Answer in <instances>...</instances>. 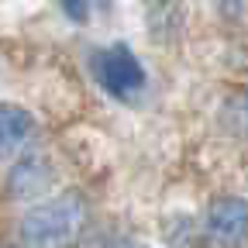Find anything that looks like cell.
Segmentation results:
<instances>
[{
	"label": "cell",
	"instance_id": "1",
	"mask_svg": "<svg viewBox=\"0 0 248 248\" xmlns=\"http://www.w3.org/2000/svg\"><path fill=\"white\" fill-rule=\"evenodd\" d=\"M86 231V197L79 190H66L52 200L28 207L17 224L21 248H76Z\"/></svg>",
	"mask_w": 248,
	"mask_h": 248
},
{
	"label": "cell",
	"instance_id": "2",
	"mask_svg": "<svg viewBox=\"0 0 248 248\" xmlns=\"http://www.w3.org/2000/svg\"><path fill=\"white\" fill-rule=\"evenodd\" d=\"M90 66H93L97 83L110 93L114 100L138 97V93L145 90V83H148L141 59L131 52V45H124V42H114L107 48H97L93 59H90Z\"/></svg>",
	"mask_w": 248,
	"mask_h": 248
},
{
	"label": "cell",
	"instance_id": "3",
	"mask_svg": "<svg viewBox=\"0 0 248 248\" xmlns=\"http://www.w3.org/2000/svg\"><path fill=\"white\" fill-rule=\"evenodd\" d=\"M207 238L221 248L248 245V200L245 197H214L207 207Z\"/></svg>",
	"mask_w": 248,
	"mask_h": 248
},
{
	"label": "cell",
	"instance_id": "4",
	"mask_svg": "<svg viewBox=\"0 0 248 248\" xmlns=\"http://www.w3.org/2000/svg\"><path fill=\"white\" fill-rule=\"evenodd\" d=\"M52 179H55V169H52V162L45 155H24L7 176V193L14 200L28 203V200H38L52 186Z\"/></svg>",
	"mask_w": 248,
	"mask_h": 248
},
{
	"label": "cell",
	"instance_id": "5",
	"mask_svg": "<svg viewBox=\"0 0 248 248\" xmlns=\"http://www.w3.org/2000/svg\"><path fill=\"white\" fill-rule=\"evenodd\" d=\"M35 131V117H31L28 107L11 104V100H0V162L17 155L24 148V141Z\"/></svg>",
	"mask_w": 248,
	"mask_h": 248
},
{
	"label": "cell",
	"instance_id": "6",
	"mask_svg": "<svg viewBox=\"0 0 248 248\" xmlns=\"http://www.w3.org/2000/svg\"><path fill=\"white\" fill-rule=\"evenodd\" d=\"M183 24H186V11L179 0H152L145 7V28L155 45H169L183 35Z\"/></svg>",
	"mask_w": 248,
	"mask_h": 248
},
{
	"label": "cell",
	"instance_id": "7",
	"mask_svg": "<svg viewBox=\"0 0 248 248\" xmlns=\"http://www.w3.org/2000/svg\"><path fill=\"white\" fill-rule=\"evenodd\" d=\"M221 124L231 135L248 138V90H238L234 97H228V104L221 110Z\"/></svg>",
	"mask_w": 248,
	"mask_h": 248
},
{
	"label": "cell",
	"instance_id": "8",
	"mask_svg": "<svg viewBox=\"0 0 248 248\" xmlns=\"http://www.w3.org/2000/svg\"><path fill=\"white\" fill-rule=\"evenodd\" d=\"M55 4H59V11L66 14L69 21L86 24V17H90V0H55Z\"/></svg>",
	"mask_w": 248,
	"mask_h": 248
},
{
	"label": "cell",
	"instance_id": "9",
	"mask_svg": "<svg viewBox=\"0 0 248 248\" xmlns=\"http://www.w3.org/2000/svg\"><path fill=\"white\" fill-rule=\"evenodd\" d=\"M214 11L221 14L224 21H241V14H245V0H214Z\"/></svg>",
	"mask_w": 248,
	"mask_h": 248
},
{
	"label": "cell",
	"instance_id": "10",
	"mask_svg": "<svg viewBox=\"0 0 248 248\" xmlns=\"http://www.w3.org/2000/svg\"><path fill=\"white\" fill-rule=\"evenodd\" d=\"M138 248H148V245H138Z\"/></svg>",
	"mask_w": 248,
	"mask_h": 248
}]
</instances>
